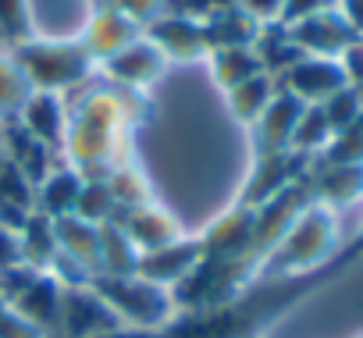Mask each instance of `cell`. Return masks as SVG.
I'll list each match as a JSON object with an SVG mask.
<instances>
[{"label": "cell", "instance_id": "1", "mask_svg": "<svg viewBox=\"0 0 363 338\" xmlns=\"http://www.w3.org/2000/svg\"><path fill=\"white\" fill-rule=\"evenodd\" d=\"M338 246H342V214L310 200L296 214V221L285 228L278 246L260 260L257 278H296V274L317 271L324 260L335 257Z\"/></svg>", "mask_w": 363, "mask_h": 338}, {"label": "cell", "instance_id": "2", "mask_svg": "<svg viewBox=\"0 0 363 338\" xmlns=\"http://www.w3.org/2000/svg\"><path fill=\"white\" fill-rule=\"evenodd\" d=\"M11 57L26 72L33 89L43 93H61L68 96L72 89H82L89 79H96L100 64L93 54L82 47V40H47V36H29L26 43L11 47Z\"/></svg>", "mask_w": 363, "mask_h": 338}, {"label": "cell", "instance_id": "3", "mask_svg": "<svg viewBox=\"0 0 363 338\" xmlns=\"http://www.w3.org/2000/svg\"><path fill=\"white\" fill-rule=\"evenodd\" d=\"M93 288L107 299L111 313L118 317L121 327L135 331H160L178 317L171 288L146 281L139 274H121V278H96Z\"/></svg>", "mask_w": 363, "mask_h": 338}, {"label": "cell", "instance_id": "4", "mask_svg": "<svg viewBox=\"0 0 363 338\" xmlns=\"http://www.w3.org/2000/svg\"><path fill=\"white\" fill-rule=\"evenodd\" d=\"M143 36L167 57V64L174 61H207L211 54V40L200 18L189 15H174V11H160L153 22L143 26Z\"/></svg>", "mask_w": 363, "mask_h": 338}, {"label": "cell", "instance_id": "5", "mask_svg": "<svg viewBox=\"0 0 363 338\" xmlns=\"http://www.w3.org/2000/svg\"><path fill=\"white\" fill-rule=\"evenodd\" d=\"M118 324V317L111 313L107 299L93 288V285H75L65 288L61 295V324H57V338H100L111 334Z\"/></svg>", "mask_w": 363, "mask_h": 338}, {"label": "cell", "instance_id": "6", "mask_svg": "<svg viewBox=\"0 0 363 338\" xmlns=\"http://www.w3.org/2000/svg\"><path fill=\"white\" fill-rule=\"evenodd\" d=\"M167 57L146 40L139 36L135 43H128L125 50H118L114 57H107L100 64V75L121 89H135V93H146L150 86H157L164 75H167Z\"/></svg>", "mask_w": 363, "mask_h": 338}, {"label": "cell", "instance_id": "7", "mask_svg": "<svg viewBox=\"0 0 363 338\" xmlns=\"http://www.w3.org/2000/svg\"><path fill=\"white\" fill-rule=\"evenodd\" d=\"M143 36V22H135L128 11H121L118 4H96L86 18L82 29V47L93 54L96 64H104L107 57H114L118 50H125L128 43H135Z\"/></svg>", "mask_w": 363, "mask_h": 338}, {"label": "cell", "instance_id": "8", "mask_svg": "<svg viewBox=\"0 0 363 338\" xmlns=\"http://www.w3.org/2000/svg\"><path fill=\"white\" fill-rule=\"evenodd\" d=\"M114 221H118V228L128 235V242L139 249V257L150 253V249H160V246H167V242H174V239H182V235H189L186 225L178 221V214H171L160 200H150V203H143V207L121 210Z\"/></svg>", "mask_w": 363, "mask_h": 338}, {"label": "cell", "instance_id": "9", "mask_svg": "<svg viewBox=\"0 0 363 338\" xmlns=\"http://www.w3.org/2000/svg\"><path fill=\"white\" fill-rule=\"evenodd\" d=\"M278 86L303 103H324L331 93L345 89V72L338 57H310L303 54L289 72L278 75Z\"/></svg>", "mask_w": 363, "mask_h": 338}, {"label": "cell", "instance_id": "10", "mask_svg": "<svg viewBox=\"0 0 363 338\" xmlns=\"http://www.w3.org/2000/svg\"><path fill=\"white\" fill-rule=\"evenodd\" d=\"M303 100H296L292 93H285L278 86V96L267 103V111L250 125V142H253V157H271V153H289L292 150V132L296 121L303 114Z\"/></svg>", "mask_w": 363, "mask_h": 338}, {"label": "cell", "instance_id": "11", "mask_svg": "<svg viewBox=\"0 0 363 338\" xmlns=\"http://www.w3.org/2000/svg\"><path fill=\"white\" fill-rule=\"evenodd\" d=\"M200 260H203L200 239L182 235V239H174V242H167V246H160V249L143 253L139 264H135V274L146 278V281H157V285H164V288H174L178 281H186V278L193 274V267H196Z\"/></svg>", "mask_w": 363, "mask_h": 338}, {"label": "cell", "instance_id": "12", "mask_svg": "<svg viewBox=\"0 0 363 338\" xmlns=\"http://www.w3.org/2000/svg\"><path fill=\"white\" fill-rule=\"evenodd\" d=\"M285 33L310 57H338L349 43H356L352 29L342 22V15L335 8L331 11H317L310 18H299V22L285 26Z\"/></svg>", "mask_w": 363, "mask_h": 338}, {"label": "cell", "instance_id": "13", "mask_svg": "<svg viewBox=\"0 0 363 338\" xmlns=\"http://www.w3.org/2000/svg\"><path fill=\"white\" fill-rule=\"evenodd\" d=\"M15 118L36 142H43L47 150H61L65 132H68V96L33 89Z\"/></svg>", "mask_w": 363, "mask_h": 338}, {"label": "cell", "instance_id": "14", "mask_svg": "<svg viewBox=\"0 0 363 338\" xmlns=\"http://www.w3.org/2000/svg\"><path fill=\"white\" fill-rule=\"evenodd\" d=\"M61 295H65V285L54 278V274H47V271H40L8 306H15L36 331H43L47 338H57V324H61Z\"/></svg>", "mask_w": 363, "mask_h": 338}, {"label": "cell", "instance_id": "15", "mask_svg": "<svg viewBox=\"0 0 363 338\" xmlns=\"http://www.w3.org/2000/svg\"><path fill=\"white\" fill-rule=\"evenodd\" d=\"M79 193H82V175L75 171L72 164L61 160L36 182V214H43L50 221L68 218V214H75Z\"/></svg>", "mask_w": 363, "mask_h": 338}, {"label": "cell", "instance_id": "16", "mask_svg": "<svg viewBox=\"0 0 363 338\" xmlns=\"http://www.w3.org/2000/svg\"><path fill=\"white\" fill-rule=\"evenodd\" d=\"M274 96H278V79L267 75V72H257L253 79H246V82H239L235 89L225 93L232 118H235L239 125H246V128L267 111V103H271Z\"/></svg>", "mask_w": 363, "mask_h": 338}, {"label": "cell", "instance_id": "17", "mask_svg": "<svg viewBox=\"0 0 363 338\" xmlns=\"http://www.w3.org/2000/svg\"><path fill=\"white\" fill-rule=\"evenodd\" d=\"M207 68H211V79L218 82L221 93H228L239 82H246L257 72H264L257 54H253V47H218V50L207 54Z\"/></svg>", "mask_w": 363, "mask_h": 338}, {"label": "cell", "instance_id": "18", "mask_svg": "<svg viewBox=\"0 0 363 338\" xmlns=\"http://www.w3.org/2000/svg\"><path fill=\"white\" fill-rule=\"evenodd\" d=\"M104 179H107V189H111V196H114V203H118V214L157 200V193H153L146 171L139 167V160H125V164L111 167Z\"/></svg>", "mask_w": 363, "mask_h": 338}, {"label": "cell", "instance_id": "19", "mask_svg": "<svg viewBox=\"0 0 363 338\" xmlns=\"http://www.w3.org/2000/svg\"><path fill=\"white\" fill-rule=\"evenodd\" d=\"M203 29H207L211 50H218V47H253L260 26L253 18H246L239 8H225V11L203 18Z\"/></svg>", "mask_w": 363, "mask_h": 338}, {"label": "cell", "instance_id": "20", "mask_svg": "<svg viewBox=\"0 0 363 338\" xmlns=\"http://www.w3.org/2000/svg\"><path fill=\"white\" fill-rule=\"evenodd\" d=\"M29 93L33 86L26 72L18 68V61L11 57V50H0V118H15L22 103L29 100Z\"/></svg>", "mask_w": 363, "mask_h": 338}, {"label": "cell", "instance_id": "21", "mask_svg": "<svg viewBox=\"0 0 363 338\" xmlns=\"http://www.w3.org/2000/svg\"><path fill=\"white\" fill-rule=\"evenodd\" d=\"M331 139V125L320 111V103H306L299 121H296V132H292V150L303 153V157H317Z\"/></svg>", "mask_w": 363, "mask_h": 338}, {"label": "cell", "instance_id": "22", "mask_svg": "<svg viewBox=\"0 0 363 338\" xmlns=\"http://www.w3.org/2000/svg\"><path fill=\"white\" fill-rule=\"evenodd\" d=\"M75 218H82L89 225H111L118 218V203H114V196L107 189V179H82Z\"/></svg>", "mask_w": 363, "mask_h": 338}, {"label": "cell", "instance_id": "23", "mask_svg": "<svg viewBox=\"0 0 363 338\" xmlns=\"http://www.w3.org/2000/svg\"><path fill=\"white\" fill-rule=\"evenodd\" d=\"M324 164H363V118L352 121L349 128L331 132L328 146L317 153Z\"/></svg>", "mask_w": 363, "mask_h": 338}, {"label": "cell", "instance_id": "24", "mask_svg": "<svg viewBox=\"0 0 363 338\" xmlns=\"http://www.w3.org/2000/svg\"><path fill=\"white\" fill-rule=\"evenodd\" d=\"M33 36L29 0H0V47L11 50Z\"/></svg>", "mask_w": 363, "mask_h": 338}, {"label": "cell", "instance_id": "25", "mask_svg": "<svg viewBox=\"0 0 363 338\" xmlns=\"http://www.w3.org/2000/svg\"><path fill=\"white\" fill-rule=\"evenodd\" d=\"M320 111H324V118H328V125H331V132H338V128H349L352 121H359L363 118V96L356 93V89H338V93H331L324 103H320Z\"/></svg>", "mask_w": 363, "mask_h": 338}, {"label": "cell", "instance_id": "26", "mask_svg": "<svg viewBox=\"0 0 363 338\" xmlns=\"http://www.w3.org/2000/svg\"><path fill=\"white\" fill-rule=\"evenodd\" d=\"M235 8L253 18L257 26H278L281 11H285V0H235Z\"/></svg>", "mask_w": 363, "mask_h": 338}, {"label": "cell", "instance_id": "27", "mask_svg": "<svg viewBox=\"0 0 363 338\" xmlns=\"http://www.w3.org/2000/svg\"><path fill=\"white\" fill-rule=\"evenodd\" d=\"M338 64H342V72H345V86L363 96V40L349 43V47L338 54Z\"/></svg>", "mask_w": 363, "mask_h": 338}, {"label": "cell", "instance_id": "28", "mask_svg": "<svg viewBox=\"0 0 363 338\" xmlns=\"http://www.w3.org/2000/svg\"><path fill=\"white\" fill-rule=\"evenodd\" d=\"M335 0H285V11H281V26H292L299 18H310L317 11H331Z\"/></svg>", "mask_w": 363, "mask_h": 338}, {"label": "cell", "instance_id": "29", "mask_svg": "<svg viewBox=\"0 0 363 338\" xmlns=\"http://www.w3.org/2000/svg\"><path fill=\"white\" fill-rule=\"evenodd\" d=\"M114 4L121 8V11H128L135 22H153L160 11H164V0H114Z\"/></svg>", "mask_w": 363, "mask_h": 338}, {"label": "cell", "instance_id": "30", "mask_svg": "<svg viewBox=\"0 0 363 338\" xmlns=\"http://www.w3.org/2000/svg\"><path fill=\"white\" fill-rule=\"evenodd\" d=\"M335 11H338L342 22L352 29V36L363 40V0H335Z\"/></svg>", "mask_w": 363, "mask_h": 338}, {"label": "cell", "instance_id": "31", "mask_svg": "<svg viewBox=\"0 0 363 338\" xmlns=\"http://www.w3.org/2000/svg\"><path fill=\"white\" fill-rule=\"evenodd\" d=\"M239 338H260V334H253V331H250V334H239Z\"/></svg>", "mask_w": 363, "mask_h": 338}, {"label": "cell", "instance_id": "32", "mask_svg": "<svg viewBox=\"0 0 363 338\" xmlns=\"http://www.w3.org/2000/svg\"><path fill=\"white\" fill-rule=\"evenodd\" d=\"M359 242H363V225H359Z\"/></svg>", "mask_w": 363, "mask_h": 338}, {"label": "cell", "instance_id": "33", "mask_svg": "<svg viewBox=\"0 0 363 338\" xmlns=\"http://www.w3.org/2000/svg\"><path fill=\"white\" fill-rule=\"evenodd\" d=\"M359 338H363V334H359Z\"/></svg>", "mask_w": 363, "mask_h": 338}]
</instances>
